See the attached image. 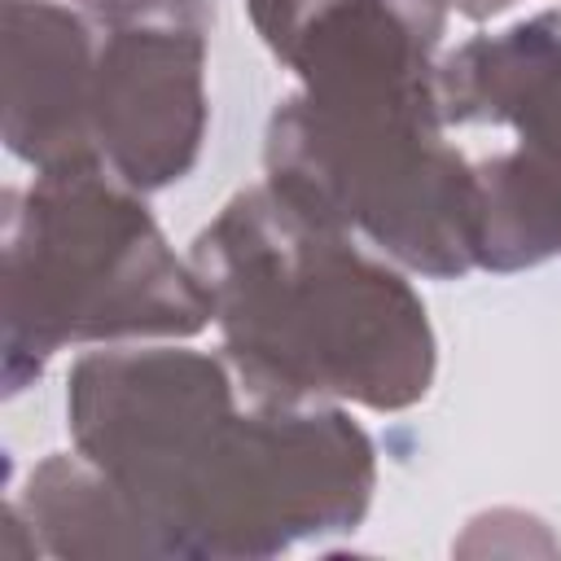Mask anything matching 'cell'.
I'll use <instances>...</instances> for the list:
<instances>
[{"mask_svg":"<svg viewBox=\"0 0 561 561\" xmlns=\"http://www.w3.org/2000/svg\"><path fill=\"white\" fill-rule=\"evenodd\" d=\"M224 355L123 346L75 359L66 425L158 557L263 561L368 517L377 447L342 403H263Z\"/></svg>","mask_w":561,"mask_h":561,"instance_id":"1","label":"cell"},{"mask_svg":"<svg viewBox=\"0 0 561 561\" xmlns=\"http://www.w3.org/2000/svg\"><path fill=\"white\" fill-rule=\"evenodd\" d=\"M188 263L250 399L403 412L430 394L438 337L408 276L267 180L224 202Z\"/></svg>","mask_w":561,"mask_h":561,"instance_id":"2","label":"cell"},{"mask_svg":"<svg viewBox=\"0 0 561 561\" xmlns=\"http://www.w3.org/2000/svg\"><path fill=\"white\" fill-rule=\"evenodd\" d=\"M438 66H373L302 83L267 123V184L390 263L473 272V162L443 136Z\"/></svg>","mask_w":561,"mask_h":561,"instance_id":"3","label":"cell"},{"mask_svg":"<svg viewBox=\"0 0 561 561\" xmlns=\"http://www.w3.org/2000/svg\"><path fill=\"white\" fill-rule=\"evenodd\" d=\"M215 324L210 294L145 193L101 162L35 171L4 193V394L83 342L193 337Z\"/></svg>","mask_w":561,"mask_h":561,"instance_id":"4","label":"cell"},{"mask_svg":"<svg viewBox=\"0 0 561 561\" xmlns=\"http://www.w3.org/2000/svg\"><path fill=\"white\" fill-rule=\"evenodd\" d=\"M210 26L197 18H140L96 35L92 145L96 162L136 193L180 184L202 158Z\"/></svg>","mask_w":561,"mask_h":561,"instance_id":"5","label":"cell"},{"mask_svg":"<svg viewBox=\"0 0 561 561\" xmlns=\"http://www.w3.org/2000/svg\"><path fill=\"white\" fill-rule=\"evenodd\" d=\"M96 35L75 4L4 0V145L31 171L96 162Z\"/></svg>","mask_w":561,"mask_h":561,"instance_id":"6","label":"cell"},{"mask_svg":"<svg viewBox=\"0 0 561 561\" xmlns=\"http://www.w3.org/2000/svg\"><path fill=\"white\" fill-rule=\"evenodd\" d=\"M434 83L447 127H508L522 149L561 167V9L465 39Z\"/></svg>","mask_w":561,"mask_h":561,"instance_id":"7","label":"cell"},{"mask_svg":"<svg viewBox=\"0 0 561 561\" xmlns=\"http://www.w3.org/2000/svg\"><path fill=\"white\" fill-rule=\"evenodd\" d=\"M267 53L298 83L377 57H434L447 0H245Z\"/></svg>","mask_w":561,"mask_h":561,"instance_id":"8","label":"cell"},{"mask_svg":"<svg viewBox=\"0 0 561 561\" xmlns=\"http://www.w3.org/2000/svg\"><path fill=\"white\" fill-rule=\"evenodd\" d=\"M9 504L26 522L35 552H48L61 561L158 557L136 508L83 451L44 456Z\"/></svg>","mask_w":561,"mask_h":561,"instance_id":"9","label":"cell"},{"mask_svg":"<svg viewBox=\"0 0 561 561\" xmlns=\"http://www.w3.org/2000/svg\"><path fill=\"white\" fill-rule=\"evenodd\" d=\"M561 254V167L513 145L473 162V267L526 272Z\"/></svg>","mask_w":561,"mask_h":561,"instance_id":"10","label":"cell"},{"mask_svg":"<svg viewBox=\"0 0 561 561\" xmlns=\"http://www.w3.org/2000/svg\"><path fill=\"white\" fill-rule=\"evenodd\" d=\"M92 26H118V22H140V18H197L215 22L210 0H70Z\"/></svg>","mask_w":561,"mask_h":561,"instance_id":"11","label":"cell"},{"mask_svg":"<svg viewBox=\"0 0 561 561\" xmlns=\"http://www.w3.org/2000/svg\"><path fill=\"white\" fill-rule=\"evenodd\" d=\"M447 4L465 18H473V22H486V18H500L504 9H513L517 0H447Z\"/></svg>","mask_w":561,"mask_h":561,"instance_id":"12","label":"cell"}]
</instances>
